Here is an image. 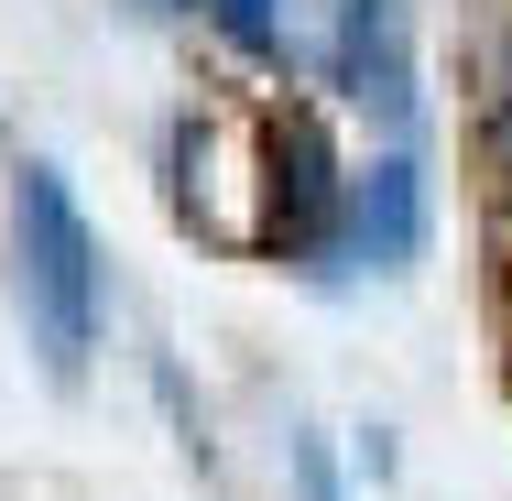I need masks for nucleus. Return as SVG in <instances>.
<instances>
[{
	"mask_svg": "<svg viewBox=\"0 0 512 501\" xmlns=\"http://www.w3.org/2000/svg\"><path fill=\"white\" fill-rule=\"evenodd\" d=\"M11 295H22V327H33L44 371L88 382V349H99V229H88L77 186L44 153H22V175H11Z\"/></svg>",
	"mask_w": 512,
	"mask_h": 501,
	"instance_id": "f257e3e1",
	"label": "nucleus"
},
{
	"mask_svg": "<svg viewBox=\"0 0 512 501\" xmlns=\"http://www.w3.org/2000/svg\"><path fill=\"white\" fill-rule=\"evenodd\" d=\"M338 99L382 109L393 131L414 120V44H404V0H338V55H327Z\"/></svg>",
	"mask_w": 512,
	"mask_h": 501,
	"instance_id": "7ed1b4c3",
	"label": "nucleus"
},
{
	"mask_svg": "<svg viewBox=\"0 0 512 501\" xmlns=\"http://www.w3.org/2000/svg\"><path fill=\"white\" fill-rule=\"evenodd\" d=\"M273 218L295 251H327L338 218H349V186H338V142L316 109H273Z\"/></svg>",
	"mask_w": 512,
	"mask_h": 501,
	"instance_id": "f03ea898",
	"label": "nucleus"
},
{
	"mask_svg": "<svg viewBox=\"0 0 512 501\" xmlns=\"http://www.w3.org/2000/svg\"><path fill=\"white\" fill-rule=\"evenodd\" d=\"M349 251H360L371 273H414V251H425V175H414L404 142L349 186Z\"/></svg>",
	"mask_w": 512,
	"mask_h": 501,
	"instance_id": "20e7f679",
	"label": "nucleus"
},
{
	"mask_svg": "<svg viewBox=\"0 0 512 501\" xmlns=\"http://www.w3.org/2000/svg\"><path fill=\"white\" fill-rule=\"evenodd\" d=\"M295 501H349L338 458H327V436H295Z\"/></svg>",
	"mask_w": 512,
	"mask_h": 501,
	"instance_id": "423d86ee",
	"label": "nucleus"
},
{
	"mask_svg": "<svg viewBox=\"0 0 512 501\" xmlns=\"http://www.w3.org/2000/svg\"><path fill=\"white\" fill-rule=\"evenodd\" d=\"M207 22H218L251 66H284V0H207Z\"/></svg>",
	"mask_w": 512,
	"mask_h": 501,
	"instance_id": "39448f33",
	"label": "nucleus"
}]
</instances>
